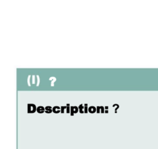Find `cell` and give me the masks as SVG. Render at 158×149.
<instances>
[{
  "instance_id": "1",
  "label": "cell",
  "mask_w": 158,
  "mask_h": 149,
  "mask_svg": "<svg viewBox=\"0 0 158 149\" xmlns=\"http://www.w3.org/2000/svg\"><path fill=\"white\" fill-rule=\"evenodd\" d=\"M27 112L28 113H33L36 111L37 108L36 107V105L32 103H28L27 105Z\"/></svg>"
},
{
  "instance_id": "2",
  "label": "cell",
  "mask_w": 158,
  "mask_h": 149,
  "mask_svg": "<svg viewBox=\"0 0 158 149\" xmlns=\"http://www.w3.org/2000/svg\"><path fill=\"white\" fill-rule=\"evenodd\" d=\"M79 109L77 106H71L70 107V115L73 116L75 113H77Z\"/></svg>"
},
{
  "instance_id": "3",
  "label": "cell",
  "mask_w": 158,
  "mask_h": 149,
  "mask_svg": "<svg viewBox=\"0 0 158 149\" xmlns=\"http://www.w3.org/2000/svg\"><path fill=\"white\" fill-rule=\"evenodd\" d=\"M52 112L54 113H59L60 112H61V108L57 106H54L52 108Z\"/></svg>"
},
{
  "instance_id": "4",
  "label": "cell",
  "mask_w": 158,
  "mask_h": 149,
  "mask_svg": "<svg viewBox=\"0 0 158 149\" xmlns=\"http://www.w3.org/2000/svg\"><path fill=\"white\" fill-rule=\"evenodd\" d=\"M36 111L38 113H43L44 112H45V108L42 106H40L38 107H37V109H36Z\"/></svg>"
},
{
  "instance_id": "5",
  "label": "cell",
  "mask_w": 158,
  "mask_h": 149,
  "mask_svg": "<svg viewBox=\"0 0 158 149\" xmlns=\"http://www.w3.org/2000/svg\"><path fill=\"white\" fill-rule=\"evenodd\" d=\"M97 109H96V108L93 106H89L88 108V111L89 113H94L95 112H96Z\"/></svg>"
},
{
  "instance_id": "6",
  "label": "cell",
  "mask_w": 158,
  "mask_h": 149,
  "mask_svg": "<svg viewBox=\"0 0 158 149\" xmlns=\"http://www.w3.org/2000/svg\"><path fill=\"white\" fill-rule=\"evenodd\" d=\"M51 112H52V108L51 106H48L45 107V113L49 114V113H51Z\"/></svg>"
},
{
  "instance_id": "7",
  "label": "cell",
  "mask_w": 158,
  "mask_h": 149,
  "mask_svg": "<svg viewBox=\"0 0 158 149\" xmlns=\"http://www.w3.org/2000/svg\"><path fill=\"white\" fill-rule=\"evenodd\" d=\"M78 109H79V112L80 113H85V112H84V106L82 104L79 105Z\"/></svg>"
},
{
  "instance_id": "8",
  "label": "cell",
  "mask_w": 158,
  "mask_h": 149,
  "mask_svg": "<svg viewBox=\"0 0 158 149\" xmlns=\"http://www.w3.org/2000/svg\"><path fill=\"white\" fill-rule=\"evenodd\" d=\"M66 106H67V108H66V112H67V113H70V104H67Z\"/></svg>"
},
{
  "instance_id": "9",
  "label": "cell",
  "mask_w": 158,
  "mask_h": 149,
  "mask_svg": "<svg viewBox=\"0 0 158 149\" xmlns=\"http://www.w3.org/2000/svg\"><path fill=\"white\" fill-rule=\"evenodd\" d=\"M88 111V104H85V106H84V112H85V113H87Z\"/></svg>"
},
{
  "instance_id": "10",
  "label": "cell",
  "mask_w": 158,
  "mask_h": 149,
  "mask_svg": "<svg viewBox=\"0 0 158 149\" xmlns=\"http://www.w3.org/2000/svg\"><path fill=\"white\" fill-rule=\"evenodd\" d=\"M112 107L113 108H115V112L116 113V111H117V108H118V104H114L113 106H112Z\"/></svg>"
},
{
  "instance_id": "11",
  "label": "cell",
  "mask_w": 158,
  "mask_h": 149,
  "mask_svg": "<svg viewBox=\"0 0 158 149\" xmlns=\"http://www.w3.org/2000/svg\"><path fill=\"white\" fill-rule=\"evenodd\" d=\"M61 113H64V110L67 108V106H61Z\"/></svg>"
},
{
  "instance_id": "12",
  "label": "cell",
  "mask_w": 158,
  "mask_h": 149,
  "mask_svg": "<svg viewBox=\"0 0 158 149\" xmlns=\"http://www.w3.org/2000/svg\"><path fill=\"white\" fill-rule=\"evenodd\" d=\"M96 109H97V111H96L97 113H101V107L100 106H97Z\"/></svg>"
},
{
  "instance_id": "13",
  "label": "cell",
  "mask_w": 158,
  "mask_h": 149,
  "mask_svg": "<svg viewBox=\"0 0 158 149\" xmlns=\"http://www.w3.org/2000/svg\"><path fill=\"white\" fill-rule=\"evenodd\" d=\"M104 108H105V110H108V106H106Z\"/></svg>"
}]
</instances>
